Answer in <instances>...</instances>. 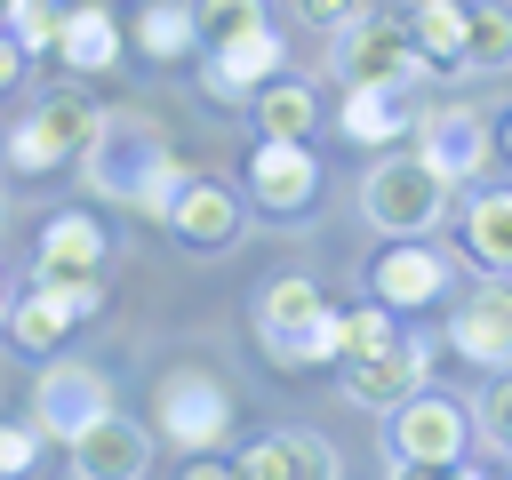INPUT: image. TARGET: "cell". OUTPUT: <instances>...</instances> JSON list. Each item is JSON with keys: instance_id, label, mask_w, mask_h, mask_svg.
<instances>
[{"instance_id": "obj_1", "label": "cell", "mask_w": 512, "mask_h": 480, "mask_svg": "<svg viewBox=\"0 0 512 480\" xmlns=\"http://www.w3.org/2000/svg\"><path fill=\"white\" fill-rule=\"evenodd\" d=\"M80 176H88V192L128 200L136 216H168V200L184 184V160L160 136V120H144L128 104H104L96 128H88V144H80Z\"/></svg>"}, {"instance_id": "obj_2", "label": "cell", "mask_w": 512, "mask_h": 480, "mask_svg": "<svg viewBox=\"0 0 512 480\" xmlns=\"http://www.w3.org/2000/svg\"><path fill=\"white\" fill-rule=\"evenodd\" d=\"M408 8L416 0H360V16L336 32V80L344 88H408L424 72Z\"/></svg>"}, {"instance_id": "obj_3", "label": "cell", "mask_w": 512, "mask_h": 480, "mask_svg": "<svg viewBox=\"0 0 512 480\" xmlns=\"http://www.w3.org/2000/svg\"><path fill=\"white\" fill-rule=\"evenodd\" d=\"M448 176L432 168V160H416V152H392V160H376L368 176H360V216L384 232V240H400V232H432L440 216H448Z\"/></svg>"}, {"instance_id": "obj_4", "label": "cell", "mask_w": 512, "mask_h": 480, "mask_svg": "<svg viewBox=\"0 0 512 480\" xmlns=\"http://www.w3.org/2000/svg\"><path fill=\"white\" fill-rule=\"evenodd\" d=\"M384 440H392V464L400 472H456L464 464V440H472V408H456L448 392L416 384L400 408H384Z\"/></svg>"}, {"instance_id": "obj_5", "label": "cell", "mask_w": 512, "mask_h": 480, "mask_svg": "<svg viewBox=\"0 0 512 480\" xmlns=\"http://www.w3.org/2000/svg\"><path fill=\"white\" fill-rule=\"evenodd\" d=\"M152 432L176 440L184 456H208L232 432V384L208 376V368H168L160 392H152Z\"/></svg>"}, {"instance_id": "obj_6", "label": "cell", "mask_w": 512, "mask_h": 480, "mask_svg": "<svg viewBox=\"0 0 512 480\" xmlns=\"http://www.w3.org/2000/svg\"><path fill=\"white\" fill-rule=\"evenodd\" d=\"M104 312V280H32V296H8V344L16 352H32V360H48V352H64V336L80 328V320H96Z\"/></svg>"}, {"instance_id": "obj_7", "label": "cell", "mask_w": 512, "mask_h": 480, "mask_svg": "<svg viewBox=\"0 0 512 480\" xmlns=\"http://www.w3.org/2000/svg\"><path fill=\"white\" fill-rule=\"evenodd\" d=\"M248 200L272 224L312 216L320 208V152L304 136H256V152H248Z\"/></svg>"}, {"instance_id": "obj_8", "label": "cell", "mask_w": 512, "mask_h": 480, "mask_svg": "<svg viewBox=\"0 0 512 480\" xmlns=\"http://www.w3.org/2000/svg\"><path fill=\"white\" fill-rule=\"evenodd\" d=\"M96 96L88 88H56V96H40L24 120H16V136H8V160L16 168H32V176H48V168H64V160H80V144H88V128H96Z\"/></svg>"}, {"instance_id": "obj_9", "label": "cell", "mask_w": 512, "mask_h": 480, "mask_svg": "<svg viewBox=\"0 0 512 480\" xmlns=\"http://www.w3.org/2000/svg\"><path fill=\"white\" fill-rule=\"evenodd\" d=\"M432 360H440V336H400V344H384V352H344L336 360V376H344V400H360V408H400L416 384H432Z\"/></svg>"}, {"instance_id": "obj_10", "label": "cell", "mask_w": 512, "mask_h": 480, "mask_svg": "<svg viewBox=\"0 0 512 480\" xmlns=\"http://www.w3.org/2000/svg\"><path fill=\"white\" fill-rule=\"evenodd\" d=\"M112 408V384H104V368H88V360H56V368H40V384H32V424L48 432V440H80L96 416Z\"/></svg>"}, {"instance_id": "obj_11", "label": "cell", "mask_w": 512, "mask_h": 480, "mask_svg": "<svg viewBox=\"0 0 512 480\" xmlns=\"http://www.w3.org/2000/svg\"><path fill=\"white\" fill-rule=\"evenodd\" d=\"M448 352H464L472 368H512V272H488L480 288L456 296Z\"/></svg>"}, {"instance_id": "obj_12", "label": "cell", "mask_w": 512, "mask_h": 480, "mask_svg": "<svg viewBox=\"0 0 512 480\" xmlns=\"http://www.w3.org/2000/svg\"><path fill=\"white\" fill-rule=\"evenodd\" d=\"M160 224H168L184 248L216 256V248H232V240H240V224H248V192H232V184H208V176H184Z\"/></svg>"}, {"instance_id": "obj_13", "label": "cell", "mask_w": 512, "mask_h": 480, "mask_svg": "<svg viewBox=\"0 0 512 480\" xmlns=\"http://www.w3.org/2000/svg\"><path fill=\"white\" fill-rule=\"evenodd\" d=\"M320 280H304V272H280L264 296H256V344H264V360L272 368H304V336H312V320H320Z\"/></svg>"}, {"instance_id": "obj_14", "label": "cell", "mask_w": 512, "mask_h": 480, "mask_svg": "<svg viewBox=\"0 0 512 480\" xmlns=\"http://www.w3.org/2000/svg\"><path fill=\"white\" fill-rule=\"evenodd\" d=\"M408 136H416V160H432L448 184L480 176V160H488V120L472 104H424Z\"/></svg>"}, {"instance_id": "obj_15", "label": "cell", "mask_w": 512, "mask_h": 480, "mask_svg": "<svg viewBox=\"0 0 512 480\" xmlns=\"http://www.w3.org/2000/svg\"><path fill=\"white\" fill-rule=\"evenodd\" d=\"M368 296H376V304H392V312L440 304V296H448V256H440V248H424L416 232H400V240L368 264Z\"/></svg>"}, {"instance_id": "obj_16", "label": "cell", "mask_w": 512, "mask_h": 480, "mask_svg": "<svg viewBox=\"0 0 512 480\" xmlns=\"http://www.w3.org/2000/svg\"><path fill=\"white\" fill-rule=\"evenodd\" d=\"M232 472H248V480H336V448L304 424H280V432H256L232 456Z\"/></svg>"}, {"instance_id": "obj_17", "label": "cell", "mask_w": 512, "mask_h": 480, "mask_svg": "<svg viewBox=\"0 0 512 480\" xmlns=\"http://www.w3.org/2000/svg\"><path fill=\"white\" fill-rule=\"evenodd\" d=\"M152 464V432L136 424V416H120V408H104L80 440H72V472L80 480H136Z\"/></svg>"}, {"instance_id": "obj_18", "label": "cell", "mask_w": 512, "mask_h": 480, "mask_svg": "<svg viewBox=\"0 0 512 480\" xmlns=\"http://www.w3.org/2000/svg\"><path fill=\"white\" fill-rule=\"evenodd\" d=\"M104 256H112L104 224L80 216V208H64V216L40 224V256H32V272H40V280H104Z\"/></svg>"}, {"instance_id": "obj_19", "label": "cell", "mask_w": 512, "mask_h": 480, "mask_svg": "<svg viewBox=\"0 0 512 480\" xmlns=\"http://www.w3.org/2000/svg\"><path fill=\"white\" fill-rule=\"evenodd\" d=\"M272 72H280V40H272V24H264V32H248V40H232V48H208V56H200L208 96H224V104H248Z\"/></svg>"}, {"instance_id": "obj_20", "label": "cell", "mask_w": 512, "mask_h": 480, "mask_svg": "<svg viewBox=\"0 0 512 480\" xmlns=\"http://www.w3.org/2000/svg\"><path fill=\"white\" fill-rule=\"evenodd\" d=\"M48 56H56L64 72H104V64H120V16H112L104 0H72Z\"/></svg>"}, {"instance_id": "obj_21", "label": "cell", "mask_w": 512, "mask_h": 480, "mask_svg": "<svg viewBox=\"0 0 512 480\" xmlns=\"http://www.w3.org/2000/svg\"><path fill=\"white\" fill-rule=\"evenodd\" d=\"M336 128L352 136V144H400L408 128H416V104H408V88H344V112H336Z\"/></svg>"}, {"instance_id": "obj_22", "label": "cell", "mask_w": 512, "mask_h": 480, "mask_svg": "<svg viewBox=\"0 0 512 480\" xmlns=\"http://www.w3.org/2000/svg\"><path fill=\"white\" fill-rule=\"evenodd\" d=\"M248 112H256V136H304V144H312V128H320V88L272 72V80L248 96Z\"/></svg>"}, {"instance_id": "obj_23", "label": "cell", "mask_w": 512, "mask_h": 480, "mask_svg": "<svg viewBox=\"0 0 512 480\" xmlns=\"http://www.w3.org/2000/svg\"><path fill=\"white\" fill-rule=\"evenodd\" d=\"M408 24H416L424 72H464V0H416Z\"/></svg>"}, {"instance_id": "obj_24", "label": "cell", "mask_w": 512, "mask_h": 480, "mask_svg": "<svg viewBox=\"0 0 512 480\" xmlns=\"http://www.w3.org/2000/svg\"><path fill=\"white\" fill-rule=\"evenodd\" d=\"M464 248L480 272H512V184L504 192H480L464 208Z\"/></svg>"}, {"instance_id": "obj_25", "label": "cell", "mask_w": 512, "mask_h": 480, "mask_svg": "<svg viewBox=\"0 0 512 480\" xmlns=\"http://www.w3.org/2000/svg\"><path fill=\"white\" fill-rule=\"evenodd\" d=\"M464 72H512V0L464 8Z\"/></svg>"}, {"instance_id": "obj_26", "label": "cell", "mask_w": 512, "mask_h": 480, "mask_svg": "<svg viewBox=\"0 0 512 480\" xmlns=\"http://www.w3.org/2000/svg\"><path fill=\"white\" fill-rule=\"evenodd\" d=\"M272 16H264V0H192V48L208 56V48H232V40H248V32H264Z\"/></svg>"}, {"instance_id": "obj_27", "label": "cell", "mask_w": 512, "mask_h": 480, "mask_svg": "<svg viewBox=\"0 0 512 480\" xmlns=\"http://www.w3.org/2000/svg\"><path fill=\"white\" fill-rule=\"evenodd\" d=\"M136 48L152 64H176L192 48V0H144L136 8Z\"/></svg>"}, {"instance_id": "obj_28", "label": "cell", "mask_w": 512, "mask_h": 480, "mask_svg": "<svg viewBox=\"0 0 512 480\" xmlns=\"http://www.w3.org/2000/svg\"><path fill=\"white\" fill-rule=\"evenodd\" d=\"M56 24H64V0H0V32L24 56H48L56 48Z\"/></svg>"}, {"instance_id": "obj_29", "label": "cell", "mask_w": 512, "mask_h": 480, "mask_svg": "<svg viewBox=\"0 0 512 480\" xmlns=\"http://www.w3.org/2000/svg\"><path fill=\"white\" fill-rule=\"evenodd\" d=\"M472 424H480V440H488V448H504V456H512V376H496V384L480 392Z\"/></svg>"}, {"instance_id": "obj_30", "label": "cell", "mask_w": 512, "mask_h": 480, "mask_svg": "<svg viewBox=\"0 0 512 480\" xmlns=\"http://www.w3.org/2000/svg\"><path fill=\"white\" fill-rule=\"evenodd\" d=\"M336 360H344V312L320 304V320H312V336H304V368H336Z\"/></svg>"}, {"instance_id": "obj_31", "label": "cell", "mask_w": 512, "mask_h": 480, "mask_svg": "<svg viewBox=\"0 0 512 480\" xmlns=\"http://www.w3.org/2000/svg\"><path fill=\"white\" fill-rule=\"evenodd\" d=\"M40 448H48V432H40V424H8V416H0V472H32V464H40Z\"/></svg>"}, {"instance_id": "obj_32", "label": "cell", "mask_w": 512, "mask_h": 480, "mask_svg": "<svg viewBox=\"0 0 512 480\" xmlns=\"http://www.w3.org/2000/svg\"><path fill=\"white\" fill-rule=\"evenodd\" d=\"M352 16H360V0H296V24H304V32H328V40H336Z\"/></svg>"}, {"instance_id": "obj_33", "label": "cell", "mask_w": 512, "mask_h": 480, "mask_svg": "<svg viewBox=\"0 0 512 480\" xmlns=\"http://www.w3.org/2000/svg\"><path fill=\"white\" fill-rule=\"evenodd\" d=\"M16 80H24V48H16V40H8V32H0V96H8V88H16Z\"/></svg>"}, {"instance_id": "obj_34", "label": "cell", "mask_w": 512, "mask_h": 480, "mask_svg": "<svg viewBox=\"0 0 512 480\" xmlns=\"http://www.w3.org/2000/svg\"><path fill=\"white\" fill-rule=\"evenodd\" d=\"M488 144H504V160H512V120H504V128H496V136H488Z\"/></svg>"}, {"instance_id": "obj_35", "label": "cell", "mask_w": 512, "mask_h": 480, "mask_svg": "<svg viewBox=\"0 0 512 480\" xmlns=\"http://www.w3.org/2000/svg\"><path fill=\"white\" fill-rule=\"evenodd\" d=\"M8 296H16V288H8V272H0V320H8Z\"/></svg>"}, {"instance_id": "obj_36", "label": "cell", "mask_w": 512, "mask_h": 480, "mask_svg": "<svg viewBox=\"0 0 512 480\" xmlns=\"http://www.w3.org/2000/svg\"><path fill=\"white\" fill-rule=\"evenodd\" d=\"M0 216H8V200H0Z\"/></svg>"}]
</instances>
